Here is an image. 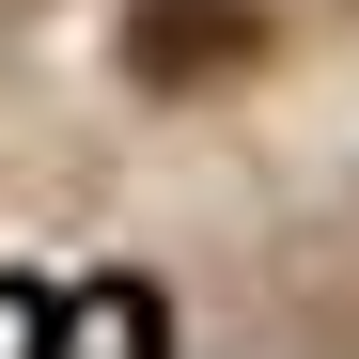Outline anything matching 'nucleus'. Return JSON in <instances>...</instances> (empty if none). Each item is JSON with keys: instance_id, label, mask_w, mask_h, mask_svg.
<instances>
[{"instance_id": "obj_1", "label": "nucleus", "mask_w": 359, "mask_h": 359, "mask_svg": "<svg viewBox=\"0 0 359 359\" xmlns=\"http://www.w3.org/2000/svg\"><path fill=\"white\" fill-rule=\"evenodd\" d=\"M250 47H266L250 0H141V16H126V63H141L156 94H203V79L250 63Z\"/></svg>"}]
</instances>
